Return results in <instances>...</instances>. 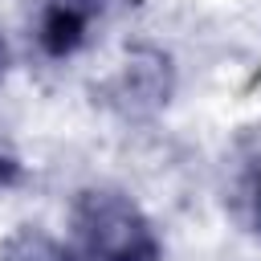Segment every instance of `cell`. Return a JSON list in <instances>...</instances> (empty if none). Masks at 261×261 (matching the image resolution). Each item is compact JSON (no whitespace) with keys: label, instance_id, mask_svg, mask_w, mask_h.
I'll use <instances>...</instances> for the list:
<instances>
[{"label":"cell","instance_id":"obj_1","mask_svg":"<svg viewBox=\"0 0 261 261\" xmlns=\"http://www.w3.org/2000/svg\"><path fill=\"white\" fill-rule=\"evenodd\" d=\"M82 261H163V245L147 212L114 188H82L69 208Z\"/></svg>","mask_w":261,"mask_h":261},{"label":"cell","instance_id":"obj_2","mask_svg":"<svg viewBox=\"0 0 261 261\" xmlns=\"http://www.w3.org/2000/svg\"><path fill=\"white\" fill-rule=\"evenodd\" d=\"M102 12V0H45L37 12V45L45 57L65 61L86 41Z\"/></svg>","mask_w":261,"mask_h":261},{"label":"cell","instance_id":"obj_3","mask_svg":"<svg viewBox=\"0 0 261 261\" xmlns=\"http://www.w3.org/2000/svg\"><path fill=\"white\" fill-rule=\"evenodd\" d=\"M0 261H73V257H69L53 237L33 232V228H20V232H12V237L4 241Z\"/></svg>","mask_w":261,"mask_h":261},{"label":"cell","instance_id":"obj_6","mask_svg":"<svg viewBox=\"0 0 261 261\" xmlns=\"http://www.w3.org/2000/svg\"><path fill=\"white\" fill-rule=\"evenodd\" d=\"M4 61H8V53H4V41H0V73H4Z\"/></svg>","mask_w":261,"mask_h":261},{"label":"cell","instance_id":"obj_5","mask_svg":"<svg viewBox=\"0 0 261 261\" xmlns=\"http://www.w3.org/2000/svg\"><path fill=\"white\" fill-rule=\"evenodd\" d=\"M16 179H20V163H16V155L0 151V188H12Z\"/></svg>","mask_w":261,"mask_h":261},{"label":"cell","instance_id":"obj_4","mask_svg":"<svg viewBox=\"0 0 261 261\" xmlns=\"http://www.w3.org/2000/svg\"><path fill=\"white\" fill-rule=\"evenodd\" d=\"M237 212L249 224V232L261 237V151L249 155L237 175Z\"/></svg>","mask_w":261,"mask_h":261}]
</instances>
